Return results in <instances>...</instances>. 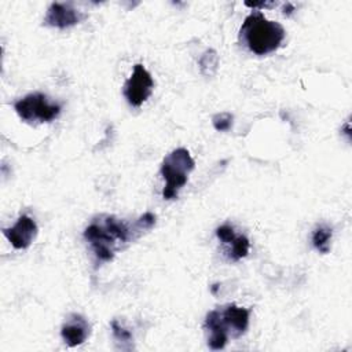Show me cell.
I'll return each instance as SVG.
<instances>
[{"instance_id": "cell-15", "label": "cell", "mask_w": 352, "mask_h": 352, "mask_svg": "<svg viewBox=\"0 0 352 352\" xmlns=\"http://www.w3.org/2000/svg\"><path fill=\"white\" fill-rule=\"evenodd\" d=\"M216 235H217V238H219L224 245H227V243H230V242L234 239V236H235L236 234H235L232 226H230V224H221L220 227L216 228Z\"/></svg>"}, {"instance_id": "cell-7", "label": "cell", "mask_w": 352, "mask_h": 352, "mask_svg": "<svg viewBox=\"0 0 352 352\" xmlns=\"http://www.w3.org/2000/svg\"><path fill=\"white\" fill-rule=\"evenodd\" d=\"M85 18V14L73 7L72 3H51L44 16V25L66 29L80 23Z\"/></svg>"}, {"instance_id": "cell-11", "label": "cell", "mask_w": 352, "mask_h": 352, "mask_svg": "<svg viewBox=\"0 0 352 352\" xmlns=\"http://www.w3.org/2000/svg\"><path fill=\"white\" fill-rule=\"evenodd\" d=\"M331 235H333V231H331L330 227L318 226L312 232V245H314V248L322 254L329 253Z\"/></svg>"}, {"instance_id": "cell-8", "label": "cell", "mask_w": 352, "mask_h": 352, "mask_svg": "<svg viewBox=\"0 0 352 352\" xmlns=\"http://www.w3.org/2000/svg\"><path fill=\"white\" fill-rule=\"evenodd\" d=\"M37 232L36 221L26 214L19 216L12 227L3 228V235L15 249H28L37 236Z\"/></svg>"}, {"instance_id": "cell-3", "label": "cell", "mask_w": 352, "mask_h": 352, "mask_svg": "<svg viewBox=\"0 0 352 352\" xmlns=\"http://www.w3.org/2000/svg\"><path fill=\"white\" fill-rule=\"evenodd\" d=\"M285 29L280 23L270 21L261 11L250 12L242 22L239 38L256 55H267L276 51L283 38Z\"/></svg>"}, {"instance_id": "cell-6", "label": "cell", "mask_w": 352, "mask_h": 352, "mask_svg": "<svg viewBox=\"0 0 352 352\" xmlns=\"http://www.w3.org/2000/svg\"><path fill=\"white\" fill-rule=\"evenodd\" d=\"M153 88L154 81L151 74L142 63H136L131 77L124 84V96L131 106L139 107L150 98Z\"/></svg>"}, {"instance_id": "cell-2", "label": "cell", "mask_w": 352, "mask_h": 352, "mask_svg": "<svg viewBox=\"0 0 352 352\" xmlns=\"http://www.w3.org/2000/svg\"><path fill=\"white\" fill-rule=\"evenodd\" d=\"M250 311L235 304H227L206 314L204 329L209 333L208 345L213 351H220L228 342L230 336L238 338L249 327Z\"/></svg>"}, {"instance_id": "cell-1", "label": "cell", "mask_w": 352, "mask_h": 352, "mask_svg": "<svg viewBox=\"0 0 352 352\" xmlns=\"http://www.w3.org/2000/svg\"><path fill=\"white\" fill-rule=\"evenodd\" d=\"M155 219V214L146 212L133 224H128L116 216L99 214L84 230V238L89 242L98 260L111 261L117 252L151 230Z\"/></svg>"}, {"instance_id": "cell-4", "label": "cell", "mask_w": 352, "mask_h": 352, "mask_svg": "<svg viewBox=\"0 0 352 352\" xmlns=\"http://www.w3.org/2000/svg\"><path fill=\"white\" fill-rule=\"evenodd\" d=\"M195 162L190 151L184 147L170 151L161 164V175L165 179L162 197L165 199L177 198L179 190L187 183L188 173L194 169Z\"/></svg>"}, {"instance_id": "cell-9", "label": "cell", "mask_w": 352, "mask_h": 352, "mask_svg": "<svg viewBox=\"0 0 352 352\" xmlns=\"http://www.w3.org/2000/svg\"><path fill=\"white\" fill-rule=\"evenodd\" d=\"M91 334L88 320L80 314H70L60 327V336L69 346L81 345Z\"/></svg>"}, {"instance_id": "cell-14", "label": "cell", "mask_w": 352, "mask_h": 352, "mask_svg": "<svg viewBox=\"0 0 352 352\" xmlns=\"http://www.w3.org/2000/svg\"><path fill=\"white\" fill-rule=\"evenodd\" d=\"M111 330H113V336L117 341L120 342H131L132 341V334L125 330L121 324H118V322L116 319L111 320Z\"/></svg>"}, {"instance_id": "cell-12", "label": "cell", "mask_w": 352, "mask_h": 352, "mask_svg": "<svg viewBox=\"0 0 352 352\" xmlns=\"http://www.w3.org/2000/svg\"><path fill=\"white\" fill-rule=\"evenodd\" d=\"M199 70L204 76L212 77L216 74L219 69V55L213 48H208L199 58L198 60Z\"/></svg>"}, {"instance_id": "cell-13", "label": "cell", "mask_w": 352, "mask_h": 352, "mask_svg": "<svg viewBox=\"0 0 352 352\" xmlns=\"http://www.w3.org/2000/svg\"><path fill=\"white\" fill-rule=\"evenodd\" d=\"M232 121H234V117L228 111L219 113V114L213 116V118H212V124H213L214 129L219 132L228 131L232 126Z\"/></svg>"}, {"instance_id": "cell-10", "label": "cell", "mask_w": 352, "mask_h": 352, "mask_svg": "<svg viewBox=\"0 0 352 352\" xmlns=\"http://www.w3.org/2000/svg\"><path fill=\"white\" fill-rule=\"evenodd\" d=\"M227 246H228L226 250L227 256L232 261H238L248 256L249 249H250V242L245 235L239 234V235H235L234 239L230 243H227Z\"/></svg>"}, {"instance_id": "cell-16", "label": "cell", "mask_w": 352, "mask_h": 352, "mask_svg": "<svg viewBox=\"0 0 352 352\" xmlns=\"http://www.w3.org/2000/svg\"><path fill=\"white\" fill-rule=\"evenodd\" d=\"M245 6H248V7H252V8H263V7H270L271 4L270 3H264V1H261V3H250V1H245Z\"/></svg>"}, {"instance_id": "cell-5", "label": "cell", "mask_w": 352, "mask_h": 352, "mask_svg": "<svg viewBox=\"0 0 352 352\" xmlns=\"http://www.w3.org/2000/svg\"><path fill=\"white\" fill-rule=\"evenodd\" d=\"M16 114L29 124L51 122L60 114V104L50 102L47 95L33 92L14 103Z\"/></svg>"}, {"instance_id": "cell-17", "label": "cell", "mask_w": 352, "mask_h": 352, "mask_svg": "<svg viewBox=\"0 0 352 352\" xmlns=\"http://www.w3.org/2000/svg\"><path fill=\"white\" fill-rule=\"evenodd\" d=\"M293 10H294V6L290 4V3H286V6L283 7V14L285 15H290L293 12Z\"/></svg>"}]
</instances>
